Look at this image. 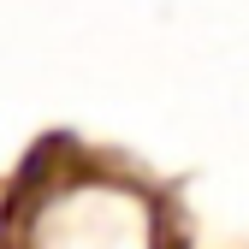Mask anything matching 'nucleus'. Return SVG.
<instances>
[{
  "instance_id": "nucleus-1",
  "label": "nucleus",
  "mask_w": 249,
  "mask_h": 249,
  "mask_svg": "<svg viewBox=\"0 0 249 249\" xmlns=\"http://www.w3.org/2000/svg\"><path fill=\"white\" fill-rule=\"evenodd\" d=\"M36 249H148V220L124 190H71L42 213Z\"/></svg>"
}]
</instances>
